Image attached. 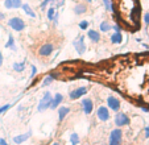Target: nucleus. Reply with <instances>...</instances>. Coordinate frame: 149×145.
Segmentation results:
<instances>
[{"mask_svg": "<svg viewBox=\"0 0 149 145\" xmlns=\"http://www.w3.org/2000/svg\"><path fill=\"white\" fill-rule=\"evenodd\" d=\"M6 47L7 49H11L12 52H16V44H15V38H13V36L12 34H9L8 36V41H7V44H6Z\"/></svg>", "mask_w": 149, "mask_h": 145, "instance_id": "21", "label": "nucleus"}, {"mask_svg": "<svg viewBox=\"0 0 149 145\" xmlns=\"http://www.w3.org/2000/svg\"><path fill=\"white\" fill-rule=\"evenodd\" d=\"M21 8H23V11L25 12L29 17H32V19H36V17H37L36 12L31 8V6H29V4H21Z\"/></svg>", "mask_w": 149, "mask_h": 145, "instance_id": "19", "label": "nucleus"}, {"mask_svg": "<svg viewBox=\"0 0 149 145\" xmlns=\"http://www.w3.org/2000/svg\"><path fill=\"white\" fill-rule=\"evenodd\" d=\"M63 102V95L62 94H54L53 99H52V104H50V109H56L59 107V104Z\"/></svg>", "mask_w": 149, "mask_h": 145, "instance_id": "14", "label": "nucleus"}, {"mask_svg": "<svg viewBox=\"0 0 149 145\" xmlns=\"http://www.w3.org/2000/svg\"><path fill=\"white\" fill-rule=\"evenodd\" d=\"M37 74V67L34 66V65H32L31 66V77H29V79H33L34 77H36Z\"/></svg>", "mask_w": 149, "mask_h": 145, "instance_id": "28", "label": "nucleus"}, {"mask_svg": "<svg viewBox=\"0 0 149 145\" xmlns=\"http://www.w3.org/2000/svg\"><path fill=\"white\" fill-rule=\"evenodd\" d=\"M53 82H54V77H53V75H48V77H45V78H44V81H42L41 86H42V87H48V86H50Z\"/></svg>", "mask_w": 149, "mask_h": 145, "instance_id": "23", "label": "nucleus"}, {"mask_svg": "<svg viewBox=\"0 0 149 145\" xmlns=\"http://www.w3.org/2000/svg\"><path fill=\"white\" fill-rule=\"evenodd\" d=\"M123 144V132L120 128H115L111 131L108 137V145H121Z\"/></svg>", "mask_w": 149, "mask_h": 145, "instance_id": "2", "label": "nucleus"}, {"mask_svg": "<svg viewBox=\"0 0 149 145\" xmlns=\"http://www.w3.org/2000/svg\"><path fill=\"white\" fill-rule=\"evenodd\" d=\"M25 66H26L25 62H15V63L12 65V69L16 72H23L24 70H25Z\"/></svg>", "mask_w": 149, "mask_h": 145, "instance_id": "20", "label": "nucleus"}, {"mask_svg": "<svg viewBox=\"0 0 149 145\" xmlns=\"http://www.w3.org/2000/svg\"><path fill=\"white\" fill-rule=\"evenodd\" d=\"M88 25H90V21H88V20H82V21L78 24V26H79L81 31H87Z\"/></svg>", "mask_w": 149, "mask_h": 145, "instance_id": "26", "label": "nucleus"}, {"mask_svg": "<svg viewBox=\"0 0 149 145\" xmlns=\"http://www.w3.org/2000/svg\"><path fill=\"white\" fill-rule=\"evenodd\" d=\"M111 31H115V32H121V26H120V24H118V22H115V24H112V25H111Z\"/></svg>", "mask_w": 149, "mask_h": 145, "instance_id": "30", "label": "nucleus"}, {"mask_svg": "<svg viewBox=\"0 0 149 145\" xmlns=\"http://www.w3.org/2000/svg\"><path fill=\"white\" fill-rule=\"evenodd\" d=\"M99 31L103 32V33H107V32H110V31H111V24L107 21V20L102 21L100 25H99Z\"/></svg>", "mask_w": 149, "mask_h": 145, "instance_id": "22", "label": "nucleus"}, {"mask_svg": "<svg viewBox=\"0 0 149 145\" xmlns=\"http://www.w3.org/2000/svg\"><path fill=\"white\" fill-rule=\"evenodd\" d=\"M52 1H53V0H44V1H42V3H41V6H40V8H41V11H44V9H45L46 7H48L49 4L52 3Z\"/></svg>", "mask_w": 149, "mask_h": 145, "instance_id": "29", "label": "nucleus"}, {"mask_svg": "<svg viewBox=\"0 0 149 145\" xmlns=\"http://www.w3.org/2000/svg\"><path fill=\"white\" fill-rule=\"evenodd\" d=\"M52 99H53V96H52L50 92H45V94H44V96L41 98V100L38 102L37 111H38V112H44V111H46V109L50 108Z\"/></svg>", "mask_w": 149, "mask_h": 145, "instance_id": "3", "label": "nucleus"}, {"mask_svg": "<svg viewBox=\"0 0 149 145\" xmlns=\"http://www.w3.org/2000/svg\"><path fill=\"white\" fill-rule=\"evenodd\" d=\"M130 124V117H128V115L124 114V112H116L115 115V125L118 127V128H121V127H125Z\"/></svg>", "mask_w": 149, "mask_h": 145, "instance_id": "5", "label": "nucleus"}, {"mask_svg": "<svg viewBox=\"0 0 149 145\" xmlns=\"http://www.w3.org/2000/svg\"><path fill=\"white\" fill-rule=\"evenodd\" d=\"M86 37L84 36H79L78 38H75L73 41V45H74V47H75V52L78 54H83L84 52H86V49H87V46H86Z\"/></svg>", "mask_w": 149, "mask_h": 145, "instance_id": "6", "label": "nucleus"}, {"mask_svg": "<svg viewBox=\"0 0 149 145\" xmlns=\"http://www.w3.org/2000/svg\"><path fill=\"white\" fill-rule=\"evenodd\" d=\"M81 142V139H79L78 133H71L70 135V144L71 145H78Z\"/></svg>", "mask_w": 149, "mask_h": 145, "instance_id": "25", "label": "nucleus"}, {"mask_svg": "<svg viewBox=\"0 0 149 145\" xmlns=\"http://www.w3.org/2000/svg\"><path fill=\"white\" fill-rule=\"evenodd\" d=\"M69 114H70V108H69V107H66V106L59 107L58 108V120L59 121H62V120L65 119Z\"/></svg>", "mask_w": 149, "mask_h": 145, "instance_id": "17", "label": "nucleus"}, {"mask_svg": "<svg viewBox=\"0 0 149 145\" xmlns=\"http://www.w3.org/2000/svg\"><path fill=\"white\" fill-rule=\"evenodd\" d=\"M56 8H54V7H49L48 8V19L50 20V21H53V19H54V15H56Z\"/></svg>", "mask_w": 149, "mask_h": 145, "instance_id": "27", "label": "nucleus"}, {"mask_svg": "<svg viewBox=\"0 0 149 145\" xmlns=\"http://www.w3.org/2000/svg\"><path fill=\"white\" fill-rule=\"evenodd\" d=\"M111 42L115 45H120L121 42H123V34H121V32H115V33L111 36Z\"/></svg>", "mask_w": 149, "mask_h": 145, "instance_id": "18", "label": "nucleus"}, {"mask_svg": "<svg viewBox=\"0 0 149 145\" xmlns=\"http://www.w3.org/2000/svg\"><path fill=\"white\" fill-rule=\"evenodd\" d=\"M144 22H145L146 25H149V12H146L145 16H144Z\"/></svg>", "mask_w": 149, "mask_h": 145, "instance_id": "33", "label": "nucleus"}, {"mask_svg": "<svg viewBox=\"0 0 149 145\" xmlns=\"http://www.w3.org/2000/svg\"><path fill=\"white\" fill-rule=\"evenodd\" d=\"M8 26H11L16 32H21L25 29V21L20 17H12L8 20Z\"/></svg>", "mask_w": 149, "mask_h": 145, "instance_id": "4", "label": "nucleus"}, {"mask_svg": "<svg viewBox=\"0 0 149 145\" xmlns=\"http://www.w3.org/2000/svg\"><path fill=\"white\" fill-rule=\"evenodd\" d=\"M73 11L77 16H81V15H84L86 12H87V7H86V4L79 3V4H75V6H74Z\"/></svg>", "mask_w": 149, "mask_h": 145, "instance_id": "16", "label": "nucleus"}, {"mask_svg": "<svg viewBox=\"0 0 149 145\" xmlns=\"http://www.w3.org/2000/svg\"><path fill=\"white\" fill-rule=\"evenodd\" d=\"M21 0H4V7L7 9H19L21 8Z\"/></svg>", "mask_w": 149, "mask_h": 145, "instance_id": "12", "label": "nucleus"}, {"mask_svg": "<svg viewBox=\"0 0 149 145\" xmlns=\"http://www.w3.org/2000/svg\"><path fill=\"white\" fill-rule=\"evenodd\" d=\"M65 4V0H56V3H54V8H59Z\"/></svg>", "mask_w": 149, "mask_h": 145, "instance_id": "32", "label": "nucleus"}, {"mask_svg": "<svg viewBox=\"0 0 149 145\" xmlns=\"http://www.w3.org/2000/svg\"><path fill=\"white\" fill-rule=\"evenodd\" d=\"M81 107H82V111H83L84 114L90 115L94 109V102L91 100L90 98H83L81 102Z\"/></svg>", "mask_w": 149, "mask_h": 145, "instance_id": "10", "label": "nucleus"}, {"mask_svg": "<svg viewBox=\"0 0 149 145\" xmlns=\"http://www.w3.org/2000/svg\"><path fill=\"white\" fill-rule=\"evenodd\" d=\"M88 91V87L86 86H81L78 87V89L73 90V91H70V94H69V98L71 99V100H77V99L82 98V96H84V95L87 94Z\"/></svg>", "mask_w": 149, "mask_h": 145, "instance_id": "7", "label": "nucleus"}, {"mask_svg": "<svg viewBox=\"0 0 149 145\" xmlns=\"http://www.w3.org/2000/svg\"><path fill=\"white\" fill-rule=\"evenodd\" d=\"M96 117H98L100 121H108L111 119V114L110 109L106 106H100L98 109H96Z\"/></svg>", "mask_w": 149, "mask_h": 145, "instance_id": "8", "label": "nucleus"}, {"mask_svg": "<svg viewBox=\"0 0 149 145\" xmlns=\"http://www.w3.org/2000/svg\"><path fill=\"white\" fill-rule=\"evenodd\" d=\"M52 145H61V144H59V142H53Z\"/></svg>", "mask_w": 149, "mask_h": 145, "instance_id": "39", "label": "nucleus"}, {"mask_svg": "<svg viewBox=\"0 0 149 145\" xmlns=\"http://www.w3.org/2000/svg\"><path fill=\"white\" fill-rule=\"evenodd\" d=\"M32 136V131H28L26 133H23V135H19V136L13 137V142L16 145H21L24 141H26V140L29 139V137Z\"/></svg>", "mask_w": 149, "mask_h": 145, "instance_id": "15", "label": "nucleus"}, {"mask_svg": "<svg viewBox=\"0 0 149 145\" xmlns=\"http://www.w3.org/2000/svg\"><path fill=\"white\" fill-rule=\"evenodd\" d=\"M58 17H59L58 12H56V15H54V19H53V22H54V25H57V24H58Z\"/></svg>", "mask_w": 149, "mask_h": 145, "instance_id": "34", "label": "nucleus"}, {"mask_svg": "<svg viewBox=\"0 0 149 145\" xmlns=\"http://www.w3.org/2000/svg\"><path fill=\"white\" fill-rule=\"evenodd\" d=\"M4 17H6V15H4V13H1V12H0V20H3Z\"/></svg>", "mask_w": 149, "mask_h": 145, "instance_id": "38", "label": "nucleus"}, {"mask_svg": "<svg viewBox=\"0 0 149 145\" xmlns=\"http://www.w3.org/2000/svg\"><path fill=\"white\" fill-rule=\"evenodd\" d=\"M107 108L113 112H119L120 111V100L112 95H110L107 98Z\"/></svg>", "mask_w": 149, "mask_h": 145, "instance_id": "9", "label": "nucleus"}, {"mask_svg": "<svg viewBox=\"0 0 149 145\" xmlns=\"http://www.w3.org/2000/svg\"><path fill=\"white\" fill-rule=\"evenodd\" d=\"M113 12L116 17H120L121 21L125 22L131 28L139 25L137 19L140 16V6L137 0H113Z\"/></svg>", "mask_w": 149, "mask_h": 145, "instance_id": "1", "label": "nucleus"}, {"mask_svg": "<svg viewBox=\"0 0 149 145\" xmlns=\"http://www.w3.org/2000/svg\"><path fill=\"white\" fill-rule=\"evenodd\" d=\"M144 131H145V137H146V139H149V127H145V129H144Z\"/></svg>", "mask_w": 149, "mask_h": 145, "instance_id": "36", "label": "nucleus"}, {"mask_svg": "<svg viewBox=\"0 0 149 145\" xmlns=\"http://www.w3.org/2000/svg\"><path fill=\"white\" fill-rule=\"evenodd\" d=\"M3 61H4V57H3V53L0 52V67L3 66Z\"/></svg>", "mask_w": 149, "mask_h": 145, "instance_id": "35", "label": "nucleus"}, {"mask_svg": "<svg viewBox=\"0 0 149 145\" xmlns=\"http://www.w3.org/2000/svg\"><path fill=\"white\" fill-rule=\"evenodd\" d=\"M0 145H8V142H7L4 139H0Z\"/></svg>", "mask_w": 149, "mask_h": 145, "instance_id": "37", "label": "nucleus"}, {"mask_svg": "<svg viewBox=\"0 0 149 145\" xmlns=\"http://www.w3.org/2000/svg\"><path fill=\"white\" fill-rule=\"evenodd\" d=\"M54 52V46L53 44H44L40 46L38 49V56L41 57H49L52 56V53Z\"/></svg>", "mask_w": 149, "mask_h": 145, "instance_id": "11", "label": "nucleus"}, {"mask_svg": "<svg viewBox=\"0 0 149 145\" xmlns=\"http://www.w3.org/2000/svg\"><path fill=\"white\" fill-rule=\"evenodd\" d=\"M102 1H103V6H104V8H106V11L112 13V12H113L112 1H111V0H102Z\"/></svg>", "mask_w": 149, "mask_h": 145, "instance_id": "24", "label": "nucleus"}, {"mask_svg": "<svg viewBox=\"0 0 149 145\" xmlns=\"http://www.w3.org/2000/svg\"><path fill=\"white\" fill-rule=\"evenodd\" d=\"M87 37L91 42H94V44H96V42L100 41V33H99V31H95V29H88Z\"/></svg>", "mask_w": 149, "mask_h": 145, "instance_id": "13", "label": "nucleus"}, {"mask_svg": "<svg viewBox=\"0 0 149 145\" xmlns=\"http://www.w3.org/2000/svg\"><path fill=\"white\" fill-rule=\"evenodd\" d=\"M86 1H87V3H91V1H93V0H86Z\"/></svg>", "mask_w": 149, "mask_h": 145, "instance_id": "40", "label": "nucleus"}, {"mask_svg": "<svg viewBox=\"0 0 149 145\" xmlns=\"http://www.w3.org/2000/svg\"><path fill=\"white\" fill-rule=\"evenodd\" d=\"M11 106H12V104H4V106H1V107H0V115L8 111V109L11 108Z\"/></svg>", "mask_w": 149, "mask_h": 145, "instance_id": "31", "label": "nucleus"}]
</instances>
